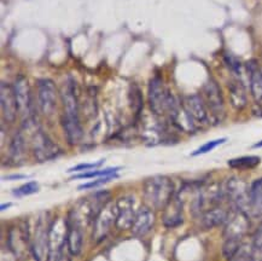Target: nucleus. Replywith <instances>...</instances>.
I'll return each mask as SVG.
<instances>
[{"label":"nucleus","instance_id":"17","mask_svg":"<svg viewBox=\"0 0 262 261\" xmlns=\"http://www.w3.org/2000/svg\"><path fill=\"white\" fill-rule=\"evenodd\" d=\"M228 215H230V212L223 208V207H211V208L204 210L202 215H201V225L206 230L219 227L226 224Z\"/></svg>","mask_w":262,"mask_h":261},{"label":"nucleus","instance_id":"2","mask_svg":"<svg viewBox=\"0 0 262 261\" xmlns=\"http://www.w3.org/2000/svg\"><path fill=\"white\" fill-rule=\"evenodd\" d=\"M149 103L152 113L157 116L168 115L178 105V100L172 92L166 89L162 79L154 78L149 83Z\"/></svg>","mask_w":262,"mask_h":261},{"label":"nucleus","instance_id":"12","mask_svg":"<svg viewBox=\"0 0 262 261\" xmlns=\"http://www.w3.org/2000/svg\"><path fill=\"white\" fill-rule=\"evenodd\" d=\"M0 105H2L3 119L8 122H13L18 113L17 100H16L13 86L8 82L0 85Z\"/></svg>","mask_w":262,"mask_h":261},{"label":"nucleus","instance_id":"16","mask_svg":"<svg viewBox=\"0 0 262 261\" xmlns=\"http://www.w3.org/2000/svg\"><path fill=\"white\" fill-rule=\"evenodd\" d=\"M154 224H155V214H154L150 207H142L139 212L137 213L130 230H132L134 236L142 237L145 236L152 229Z\"/></svg>","mask_w":262,"mask_h":261},{"label":"nucleus","instance_id":"21","mask_svg":"<svg viewBox=\"0 0 262 261\" xmlns=\"http://www.w3.org/2000/svg\"><path fill=\"white\" fill-rule=\"evenodd\" d=\"M249 200L251 212L250 215L262 214V177L251 183L249 186Z\"/></svg>","mask_w":262,"mask_h":261},{"label":"nucleus","instance_id":"18","mask_svg":"<svg viewBox=\"0 0 262 261\" xmlns=\"http://www.w3.org/2000/svg\"><path fill=\"white\" fill-rule=\"evenodd\" d=\"M245 70H247L248 76H249V85L250 92L253 98L256 102L262 100V68L258 66L257 61L251 59L245 64Z\"/></svg>","mask_w":262,"mask_h":261},{"label":"nucleus","instance_id":"35","mask_svg":"<svg viewBox=\"0 0 262 261\" xmlns=\"http://www.w3.org/2000/svg\"><path fill=\"white\" fill-rule=\"evenodd\" d=\"M10 206H11V203H6V206L3 205V206H2V210H4L5 208H8V207H10Z\"/></svg>","mask_w":262,"mask_h":261},{"label":"nucleus","instance_id":"30","mask_svg":"<svg viewBox=\"0 0 262 261\" xmlns=\"http://www.w3.org/2000/svg\"><path fill=\"white\" fill-rule=\"evenodd\" d=\"M132 98H133V106L137 112H139L143 108V98L140 96L139 90L134 87V91H132Z\"/></svg>","mask_w":262,"mask_h":261},{"label":"nucleus","instance_id":"34","mask_svg":"<svg viewBox=\"0 0 262 261\" xmlns=\"http://www.w3.org/2000/svg\"><path fill=\"white\" fill-rule=\"evenodd\" d=\"M254 148H262V140H261V142H258L257 144H255Z\"/></svg>","mask_w":262,"mask_h":261},{"label":"nucleus","instance_id":"4","mask_svg":"<svg viewBox=\"0 0 262 261\" xmlns=\"http://www.w3.org/2000/svg\"><path fill=\"white\" fill-rule=\"evenodd\" d=\"M68 237V222L56 217L50 224L48 237V261H57L63 254V247Z\"/></svg>","mask_w":262,"mask_h":261},{"label":"nucleus","instance_id":"1","mask_svg":"<svg viewBox=\"0 0 262 261\" xmlns=\"http://www.w3.org/2000/svg\"><path fill=\"white\" fill-rule=\"evenodd\" d=\"M174 197V184L166 176H155L144 183V199L154 209H164Z\"/></svg>","mask_w":262,"mask_h":261},{"label":"nucleus","instance_id":"11","mask_svg":"<svg viewBox=\"0 0 262 261\" xmlns=\"http://www.w3.org/2000/svg\"><path fill=\"white\" fill-rule=\"evenodd\" d=\"M60 97H62L63 108H64L63 118L79 119L78 92H76L75 81L72 78H69L66 83H63Z\"/></svg>","mask_w":262,"mask_h":261},{"label":"nucleus","instance_id":"28","mask_svg":"<svg viewBox=\"0 0 262 261\" xmlns=\"http://www.w3.org/2000/svg\"><path fill=\"white\" fill-rule=\"evenodd\" d=\"M38 190H39L38 183L30 182V183L25 184V185L19 186L18 189L13 190V193H15V196H18V197L28 196V195H32V193H35Z\"/></svg>","mask_w":262,"mask_h":261},{"label":"nucleus","instance_id":"29","mask_svg":"<svg viewBox=\"0 0 262 261\" xmlns=\"http://www.w3.org/2000/svg\"><path fill=\"white\" fill-rule=\"evenodd\" d=\"M117 174H113V176H107V177H102V178L96 180V182H91L87 184H83V185L79 186V190H87V189H93V187H97L99 185H103V184L109 183L110 180H113L114 178H117Z\"/></svg>","mask_w":262,"mask_h":261},{"label":"nucleus","instance_id":"23","mask_svg":"<svg viewBox=\"0 0 262 261\" xmlns=\"http://www.w3.org/2000/svg\"><path fill=\"white\" fill-rule=\"evenodd\" d=\"M261 159L258 156H242L230 160L227 165L234 169H251L260 165Z\"/></svg>","mask_w":262,"mask_h":261},{"label":"nucleus","instance_id":"13","mask_svg":"<svg viewBox=\"0 0 262 261\" xmlns=\"http://www.w3.org/2000/svg\"><path fill=\"white\" fill-rule=\"evenodd\" d=\"M117 207V217L115 226L117 230L126 231L129 230L136 219V212L133 208V199L130 196L121 197L116 202Z\"/></svg>","mask_w":262,"mask_h":261},{"label":"nucleus","instance_id":"31","mask_svg":"<svg viewBox=\"0 0 262 261\" xmlns=\"http://www.w3.org/2000/svg\"><path fill=\"white\" fill-rule=\"evenodd\" d=\"M103 163H104V160H100V161L95 162V163H82V165H78V166L73 167V168H70L69 172H78V170H85V169L96 168V167L103 165Z\"/></svg>","mask_w":262,"mask_h":261},{"label":"nucleus","instance_id":"10","mask_svg":"<svg viewBox=\"0 0 262 261\" xmlns=\"http://www.w3.org/2000/svg\"><path fill=\"white\" fill-rule=\"evenodd\" d=\"M181 105L189 113V115L196 123L209 122V110L207 108L206 102L201 95H190L181 99Z\"/></svg>","mask_w":262,"mask_h":261},{"label":"nucleus","instance_id":"20","mask_svg":"<svg viewBox=\"0 0 262 261\" xmlns=\"http://www.w3.org/2000/svg\"><path fill=\"white\" fill-rule=\"evenodd\" d=\"M228 92H230V102L234 109L242 110L247 106V92L241 80H233L228 83Z\"/></svg>","mask_w":262,"mask_h":261},{"label":"nucleus","instance_id":"8","mask_svg":"<svg viewBox=\"0 0 262 261\" xmlns=\"http://www.w3.org/2000/svg\"><path fill=\"white\" fill-rule=\"evenodd\" d=\"M38 85V105L45 116H51L57 108V87L50 79H40Z\"/></svg>","mask_w":262,"mask_h":261},{"label":"nucleus","instance_id":"22","mask_svg":"<svg viewBox=\"0 0 262 261\" xmlns=\"http://www.w3.org/2000/svg\"><path fill=\"white\" fill-rule=\"evenodd\" d=\"M25 149H26L25 137H23L22 132L16 133L11 144H10V159L12 160V162L17 163L21 161L23 156H25Z\"/></svg>","mask_w":262,"mask_h":261},{"label":"nucleus","instance_id":"19","mask_svg":"<svg viewBox=\"0 0 262 261\" xmlns=\"http://www.w3.org/2000/svg\"><path fill=\"white\" fill-rule=\"evenodd\" d=\"M83 246L82 226L80 224L68 220V237H67V247L69 253L76 256L81 253Z\"/></svg>","mask_w":262,"mask_h":261},{"label":"nucleus","instance_id":"6","mask_svg":"<svg viewBox=\"0 0 262 261\" xmlns=\"http://www.w3.org/2000/svg\"><path fill=\"white\" fill-rule=\"evenodd\" d=\"M32 149L33 155L39 162L50 161V160L56 159L60 154L58 145L53 143L51 138L41 129H36L33 135Z\"/></svg>","mask_w":262,"mask_h":261},{"label":"nucleus","instance_id":"32","mask_svg":"<svg viewBox=\"0 0 262 261\" xmlns=\"http://www.w3.org/2000/svg\"><path fill=\"white\" fill-rule=\"evenodd\" d=\"M253 247L257 252H262V225L258 227L253 240Z\"/></svg>","mask_w":262,"mask_h":261},{"label":"nucleus","instance_id":"25","mask_svg":"<svg viewBox=\"0 0 262 261\" xmlns=\"http://www.w3.org/2000/svg\"><path fill=\"white\" fill-rule=\"evenodd\" d=\"M120 168L119 167H115V168H106L103 170H95V172H87V173H81L78 174V176L72 177V179H83V178H97V177H107L113 176L117 172Z\"/></svg>","mask_w":262,"mask_h":261},{"label":"nucleus","instance_id":"14","mask_svg":"<svg viewBox=\"0 0 262 261\" xmlns=\"http://www.w3.org/2000/svg\"><path fill=\"white\" fill-rule=\"evenodd\" d=\"M13 91H15L16 100H17L18 113L28 118L30 108H32V96H30V87L25 76L19 75L13 82Z\"/></svg>","mask_w":262,"mask_h":261},{"label":"nucleus","instance_id":"3","mask_svg":"<svg viewBox=\"0 0 262 261\" xmlns=\"http://www.w3.org/2000/svg\"><path fill=\"white\" fill-rule=\"evenodd\" d=\"M225 197L232 203L234 209L244 212L250 215L251 207L249 200V187L243 179L232 177L225 184Z\"/></svg>","mask_w":262,"mask_h":261},{"label":"nucleus","instance_id":"9","mask_svg":"<svg viewBox=\"0 0 262 261\" xmlns=\"http://www.w3.org/2000/svg\"><path fill=\"white\" fill-rule=\"evenodd\" d=\"M250 229V219L248 214L241 210L234 209L230 213L226 224L224 225V235L225 238H238L248 233Z\"/></svg>","mask_w":262,"mask_h":261},{"label":"nucleus","instance_id":"7","mask_svg":"<svg viewBox=\"0 0 262 261\" xmlns=\"http://www.w3.org/2000/svg\"><path fill=\"white\" fill-rule=\"evenodd\" d=\"M117 217V207L116 203H107L104 208L100 210L96 219L93 220L92 240L96 243L102 242L105 238L110 227L116 223Z\"/></svg>","mask_w":262,"mask_h":261},{"label":"nucleus","instance_id":"15","mask_svg":"<svg viewBox=\"0 0 262 261\" xmlns=\"http://www.w3.org/2000/svg\"><path fill=\"white\" fill-rule=\"evenodd\" d=\"M184 200L180 195H174L169 203L163 209V224L166 227H177L184 223L183 215Z\"/></svg>","mask_w":262,"mask_h":261},{"label":"nucleus","instance_id":"24","mask_svg":"<svg viewBox=\"0 0 262 261\" xmlns=\"http://www.w3.org/2000/svg\"><path fill=\"white\" fill-rule=\"evenodd\" d=\"M242 243L238 238H226L223 246V255L227 261H232L241 252Z\"/></svg>","mask_w":262,"mask_h":261},{"label":"nucleus","instance_id":"26","mask_svg":"<svg viewBox=\"0 0 262 261\" xmlns=\"http://www.w3.org/2000/svg\"><path fill=\"white\" fill-rule=\"evenodd\" d=\"M224 58L228 68L232 70L237 76H241L242 72H243V64H242L239 59H238L236 56L231 55V53H225Z\"/></svg>","mask_w":262,"mask_h":261},{"label":"nucleus","instance_id":"27","mask_svg":"<svg viewBox=\"0 0 262 261\" xmlns=\"http://www.w3.org/2000/svg\"><path fill=\"white\" fill-rule=\"evenodd\" d=\"M226 138H220V139H215V140H210V142H208L206 144H203L202 146H200L196 151L192 153V156H198V155H203V154H207L211 151V150H214L215 148H217V146L221 145V144H224L226 142Z\"/></svg>","mask_w":262,"mask_h":261},{"label":"nucleus","instance_id":"33","mask_svg":"<svg viewBox=\"0 0 262 261\" xmlns=\"http://www.w3.org/2000/svg\"><path fill=\"white\" fill-rule=\"evenodd\" d=\"M57 261H72V260H70V257L67 255V254H62V255L59 256V259Z\"/></svg>","mask_w":262,"mask_h":261},{"label":"nucleus","instance_id":"5","mask_svg":"<svg viewBox=\"0 0 262 261\" xmlns=\"http://www.w3.org/2000/svg\"><path fill=\"white\" fill-rule=\"evenodd\" d=\"M202 97L215 122H220L225 118V100L219 83L214 79L208 80L203 87Z\"/></svg>","mask_w":262,"mask_h":261}]
</instances>
